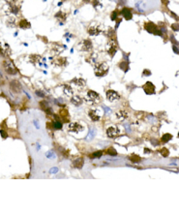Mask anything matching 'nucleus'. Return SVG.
<instances>
[{"label":"nucleus","mask_w":179,"mask_h":215,"mask_svg":"<svg viewBox=\"0 0 179 215\" xmlns=\"http://www.w3.org/2000/svg\"><path fill=\"white\" fill-rule=\"evenodd\" d=\"M68 129L70 132H73V133H79V132H81L83 130V126L80 123H70L68 125Z\"/></svg>","instance_id":"f8f14e48"},{"label":"nucleus","mask_w":179,"mask_h":215,"mask_svg":"<svg viewBox=\"0 0 179 215\" xmlns=\"http://www.w3.org/2000/svg\"><path fill=\"white\" fill-rule=\"evenodd\" d=\"M3 67L5 69V72L9 75L15 76L18 74V70L13 65V63H11V61H3Z\"/></svg>","instance_id":"20e7f679"},{"label":"nucleus","mask_w":179,"mask_h":215,"mask_svg":"<svg viewBox=\"0 0 179 215\" xmlns=\"http://www.w3.org/2000/svg\"><path fill=\"white\" fill-rule=\"evenodd\" d=\"M83 164H84L83 158H77L73 162L74 168H76V169H81L83 167Z\"/></svg>","instance_id":"4be33fe9"},{"label":"nucleus","mask_w":179,"mask_h":215,"mask_svg":"<svg viewBox=\"0 0 179 215\" xmlns=\"http://www.w3.org/2000/svg\"><path fill=\"white\" fill-rule=\"evenodd\" d=\"M10 89H11L14 93L19 94V93H21V91H23V86L20 84V82L16 80V79H14V80H12V82H10Z\"/></svg>","instance_id":"0eeeda50"},{"label":"nucleus","mask_w":179,"mask_h":215,"mask_svg":"<svg viewBox=\"0 0 179 215\" xmlns=\"http://www.w3.org/2000/svg\"><path fill=\"white\" fill-rule=\"evenodd\" d=\"M160 153L162 156H164V157H167L169 156V154H170V151H169V149L166 148V147H163V148L160 150Z\"/></svg>","instance_id":"72a5a7b5"},{"label":"nucleus","mask_w":179,"mask_h":215,"mask_svg":"<svg viewBox=\"0 0 179 215\" xmlns=\"http://www.w3.org/2000/svg\"><path fill=\"white\" fill-rule=\"evenodd\" d=\"M143 90L147 95H152L155 94V85L151 82H145V84L143 85Z\"/></svg>","instance_id":"9b49d317"},{"label":"nucleus","mask_w":179,"mask_h":215,"mask_svg":"<svg viewBox=\"0 0 179 215\" xmlns=\"http://www.w3.org/2000/svg\"><path fill=\"white\" fill-rule=\"evenodd\" d=\"M121 14L126 20H130L133 18V13H132V11L129 8H123L121 11Z\"/></svg>","instance_id":"a211bd4d"},{"label":"nucleus","mask_w":179,"mask_h":215,"mask_svg":"<svg viewBox=\"0 0 179 215\" xmlns=\"http://www.w3.org/2000/svg\"><path fill=\"white\" fill-rule=\"evenodd\" d=\"M117 51H118V46H117L116 40L115 39H110L109 47H108V53L110 55V57H113L115 53L117 52Z\"/></svg>","instance_id":"39448f33"},{"label":"nucleus","mask_w":179,"mask_h":215,"mask_svg":"<svg viewBox=\"0 0 179 215\" xmlns=\"http://www.w3.org/2000/svg\"><path fill=\"white\" fill-rule=\"evenodd\" d=\"M129 159H130V161L132 162V163H135V164H138V163H139V162L141 161V158L138 156V155H136V154H132L130 157H129Z\"/></svg>","instance_id":"bb28decb"},{"label":"nucleus","mask_w":179,"mask_h":215,"mask_svg":"<svg viewBox=\"0 0 179 215\" xmlns=\"http://www.w3.org/2000/svg\"><path fill=\"white\" fill-rule=\"evenodd\" d=\"M47 157H48V158H53V157H54V156H53V152L52 151L48 152V153H47Z\"/></svg>","instance_id":"37998d69"},{"label":"nucleus","mask_w":179,"mask_h":215,"mask_svg":"<svg viewBox=\"0 0 179 215\" xmlns=\"http://www.w3.org/2000/svg\"><path fill=\"white\" fill-rule=\"evenodd\" d=\"M63 92L65 93V95L66 96H73L74 94V91H73V88L71 87L70 85H68V84H63Z\"/></svg>","instance_id":"b1692460"},{"label":"nucleus","mask_w":179,"mask_h":215,"mask_svg":"<svg viewBox=\"0 0 179 215\" xmlns=\"http://www.w3.org/2000/svg\"><path fill=\"white\" fill-rule=\"evenodd\" d=\"M109 67L107 64V62H99V63H95L94 66V73L97 77H102L106 76L107 74L109 73Z\"/></svg>","instance_id":"f257e3e1"},{"label":"nucleus","mask_w":179,"mask_h":215,"mask_svg":"<svg viewBox=\"0 0 179 215\" xmlns=\"http://www.w3.org/2000/svg\"><path fill=\"white\" fill-rule=\"evenodd\" d=\"M19 12V7L15 6V5H11V7L9 8V11L8 13L11 14V15H14V16H16Z\"/></svg>","instance_id":"393cba45"},{"label":"nucleus","mask_w":179,"mask_h":215,"mask_svg":"<svg viewBox=\"0 0 179 215\" xmlns=\"http://www.w3.org/2000/svg\"><path fill=\"white\" fill-rule=\"evenodd\" d=\"M59 114H60V117L62 119V122H69V112H68V110L66 109H61L60 111H59Z\"/></svg>","instance_id":"aec40b11"},{"label":"nucleus","mask_w":179,"mask_h":215,"mask_svg":"<svg viewBox=\"0 0 179 215\" xmlns=\"http://www.w3.org/2000/svg\"><path fill=\"white\" fill-rule=\"evenodd\" d=\"M19 26L21 29H29L31 27V23L27 19H21L19 23Z\"/></svg>","instance_id":"5701e85b"},{"label":"nucleus","mask_w":179,"mask_h":215,"mask_svg":"<svg viewBox=\"0 0 179 215\" xmlns=\"http://www.w3.org/2000/svg\"><path fill=\"white\" fill-rule=\"evenodd\" d=\"M55 19H57L58 22H60V24H64V22H66V19H67V16H66V14L64 13V12H62V11H59V12H57V13L54 15Z\"/></svg>","instance_id":"2eb2a0df"},{"label":"nucleus","mask_w":179,"mask_h":215,"mask_svg":"<svg viewBox=\"0 0 179 215\" xmlns=\"http://www.w3.org/2000/svg\"><path fill=\"white\" fill-rule=\"evenodd\" d=\"M118 13H117V11H113L111 13V17H110V19H111V20H116V19L118 18Z\"/></svg>","instance_id":"4c0bfd02"},{"label":"nucleus","mask_w":179,"mask_h":215,"mask_svg":"<svg viewBox=\"0 0 179 215\" xmlns=\"http://www.w3.org/2000/svg\"><path fill=\"white\" fill-rule=\"evenodd\" d=\"M83 1H86V2H89L90 0H83Z\"/></svg>","instance_id":"3c124183"},{"label":"nucleus","mask_w":179,"mask_h":215,"mask_svg":"<svg viewBox=\"0 0 179 215\" xmlns=\"http://www.w3.org/2000/svg\"><path fill=\"white\" fill-rule=\"evenodd\" d=\"M36 94L38 95V96H40V97H42V98L46 97V93L44 91H42V90H37V91H36Z\"/></svg>","instance_id":"ea45409f"},{"label":"nucleus","mask_w":179,"mask_h":215,"mask_svg":"<svg viewBox=\"0 0 179 215\" xmlns=\"http://www.w3.org/2000/svg\"><path fill=\"white\" fill-rule=\"evenodd\" d=\"M71 103L73 105H75L76 107H79L83 103V99L80 97V95H74L72 99H71Z\"/></svg>","instance_id":"6ab92c4d"},{"label":"nucleus","mask_w":179,"mask_h":215,"mask_svg":"<svg viewBox=\"0 0 179 215\" xmlns=\"http://www.w3.org/2000/svg\"><path fill=\"white\" fill-rule=\"evenodd\" d=\"M52 46H53V47H52V50H53V51H54V53H56V54L61 53L62 51H64L65 50H66V46L58 44V43H54Z\"/></svg>","instance_id":"dca6fc26"},{"label":"nucleus","mask_w":179,"mask_h":215,"mask_svg":"<svg viewBox=\"0 0 179 215\" xmlns=\"http://www.w3.org/2000/svg\"><path fill=\"white\" fill-rule=\"evenodd\" d=\"M92 4L96 9H98V8H102V0H93Z\"/></svg>","instance_id":"2f4dec72"},{"label":"nucleus","mask_w":179,"mask_h":215,"mask_svg":"<svg viewBox=\"0 0 179 215\" xmlns=\"http://www.w3.org/2000/svg\"><path fill=\"white\" fill-rule=\"evenodd\" d=\"M146 76H151L150 70H148V69L143 70V72H142V77H146Z\"/></svg>","instance_id":"58836bf2"},{"label":"nucleus","mask_w":179,"mask_h":215,"mask_svg":"<svg viewBox=\"0 0 179 215\" xmlns=\"http://www.w3.org/2000/svg\"><path fill=\"white\" fill-rule=\"evenodd\" d=\"M106 95H107V99L109 100V102H115V101H118L120 99V95H119L118 92H116L115 90H108L106 92Z\"/></svg>","instance_id":"6e6552de"},{"label":"nucleus","mask_w":179,"mask_h":215,"mask_svg":"<svg viewBox=\"0 0 179 215\" xmlns=\"http://www.w3.org/2000/svg\"><path fill=\"white\" fill-rule=\"evenodd\" d=\"M171 139H172V135L166 133V134H165V135L162 136V138H161V142H163V143H166L167 142H170Z\"/></svg>","instance_id":"cd10ccee"},{"label":"nucleus","mask_w":179,"mask_h":215,"mask_svg":"<svg viewBox=\"0 0 179 215\" xmlns=\"http://www.w3.org/2000/svg\"><path fill=\"white\" fill-rule=\"evenodd\" d=\"M5 1H6L8 4H10V5H15L18 0H5Z\"/></svg>","instance_id":"79ce46f5"},{"label":"nucleus","mask_w":179,"mask_h":215,"mask_svg":"<svg viewBox=\"0 0 179 215\" xmlns=\"http://www.w3.org/2000/svg\"><path fill=\"white\" fill-rule=\"evenodd\" d=\"M102 32V28L99 24H92L88 28V34L90 36H98Z\"/></svg>","instance_id":"1a4fd4ad"},{"label":"nucleus","mask_w":179,"mask_h":215,"mask_svg":"<svg viewBox=\"0 0 179 215\" xmlns=\"http://www.w3.org/2000/svg\"><path fill=\"white\" fill-rule=\"evenodd\" d=\"M119 135V130L117 127L110 126L107 129V136L109 138H116Z\"/></svg>","instance_id":"ddd939ff"},{"label":"nucleus","mask_w":179,"mask_h":215,"mask_svg":"<svg viewBox=\"0 0 179 215\" xmlns=\"http://www.w3.org/2000/svg\"><path fill=\"white\" fill-rule=\"evenodd\" d=\"M0 134H1V136H2L3 139H6L7 137H8V134L5 133V131H4V130H0Z\"/></svg>","instance_id":"a19ab883"},{"label":"nucleus","mask_w":179,"mask_h":215,"mask_svg":"<svg viewBox=\"0 0 179 215\" xmlns=\"http://www.w3.org/2000/svg\"><path fill=\"white\" fill-rule=\"evenodd\" d=\"M144 153H151V150L148 148H144Z\"/></svg>","instance_id":"8fccbe9b"},{"label":"nucleus","mask_w":179,"mask_h":215,"mask_svg":"<svg viewBox=\"0 0 179 215\" xmlns=\"http://www.w3.org/2000/svg\"><path fill=\"white\" fill-rule=\"evenodd\" d=\"M162 3L165 4L166 6H167V5L170 4V0H162Z\"/></svg>","instance_id":"49530a36"},{"label":"nucleus","mask_w":179,"mask_h":215,"mask_svg":"<svg viewBox=\"0 0 179 215\" xmlns=\"http://www.w3.org/2000/svg\"><path fill=\"white\" fill-rule=\"evenodd\" d=\"M93 49V44L91 40L89 39H84L80 42V50L82 51H90Z\"/></svg>","instance_id":"423d86ee"},{"label":"nucleus","mask_w":179,"mask_h":215,"mask_svg":"<svg viewBox=\"0 0 179 215\" xmlns=\"http://www.w3.org/2000/svg\"><path fill=\"white\" fill-rule=\"evenodd\" d=\"M151 142H152V144H153V146H158V144H159V142H157V141H153V139L151 141Z\"/></svg>","instance_id":"09e8293b"},{"label":"nucleus","mask_w":179,"mask_h":215,"mask_svg":"<svg viewBox=\"0 0 179 215\" xmlns=\"http://www.w3.org/2000/svg\"><path fill=\"white\" fill-rule=\"evenodd\" d=\"M52 125H53V129H61L62 128V122H60V120H55L53 123H52Z\"/></svg>","instance_id":"473e14b6"},{"label":"nucleus","mask_w":179,"mask_h":215,"mask_svg":"<svg viewBox=\"0 0 179 215\" xmlns=\"http://www.w3.org/2000/svg\"><path fill=\"white\" fill-rule=\"evenodd\" d=\"M40 59H41V56L38 55V54H31V55H30V61H31L32 63L40 62Z\"/></svg>","instance_id":"c85d7f7f"},{"label":"nucleus","mask_w":179,"mask_h":215,"mask_svg":"<svg viewBox=\"0 0 179 215\" xmlns=\"http://www.w3.org/2000/svg\"><path fill=\"white\" fill-rule=\"evenodd\" d=\"M7 25L10 26V27H15V26H16V24H15V19H9V20L7 22Z\"/></svg>","instance_id":"e433bc0d"},{"label":"nucleus","mask_w":179,"mask_h":215,"mask_svg":"<svg viewBox=\"0 0 179 215\" xmlns=\"http://www.w3.org/2000/svg\"><path fill=\"white\" fill-rule=\"evenodd\" d=\"M54 64L59 67H65L68 64L67 58H66V57H59V58H57V59L54 60Z\"/></svg>","instance_id":"412c9836"},{"label":"nucleus","mask_w":179,"mask_h":215,"mask_svg":"<svg viewBox=\"0 0 179 215\" xmlns=\"http://www.w3.org/2000/svg\"><path fill=\"white\" fill-rule=\"evenodd\" d=\"M96 58H97V56H96V54L95 53H92L91 54V56H90V58L89 59H87V60L89 61L90 63H96V62H95V60H96Z\"/></svg>","instance_id":"c9c22d12"},{"label":"nucleus","mask_w":179,"mask_h":215,"mask_svg":"<svg viewBox=\"0 0 179 215\" xmlns=\"http://www.w3.org/2000/svg\"><path fill=\"white\" fill-rule=\"evenodd\" d=\"M107 153H108V155H110V156H116L117 155V151L113 147H109L107 149Z\"/></svg>","instance_id":"7c9ffc66"},{"label":"nucleus","mask_w":179,"mask_h":215,"mask_svg":"<svg viewBox=\"0 0 179 215\" xmlns=\"http://www.w3.org/2000/svg\"><path fill=\"white\" fill-rule=\"evenodd\" d=\"M57 171H58V169L57 168H52V169H51L49 173H51V174H56Z\"/></svg>","instance_id":"c03bdc74"},{"label":"nucleus","mask_w":179,"mask_h":215,"mask_svg":"<svg viewBox=\"0 0 179 215\" xmlns=\"http://www.w3.org/2000/svg\"><path fill=\"white\" fill-rule=\"evenodd\" d=\"M88 116L90 117V119L92 121H99L100 118H101V112H100V110H97V109H92L90 110L89 112H88Z\"/></svg>","instance_id":"9d476101"},{"label":"nucleus","mask_w":179,"mask_h":215,"mask_svg":"<svg viewBox=\"0 0 179 215\" xmlns=\"http://www.w3.org/2000/svg\"><path fill=\"white\" fill-rule=\"evenodd\" d=\"M94 136H95V130L91 129V130H90L89 134H88V136L86 137V139H87V141H91V139H93Z\"/></svg>","instance_id":"f704fd0d"},{"label":"nucleus","mask_w":179,"mask_h":215,"mask_svg":"<svg viewBox=\"0 0 179 215\" xmlns=\"http://www.w3.org/2000/svg\"><path fill=\"white\" fill-rule=\"evenodd\" d=\"M144 29H145L147 32L152 33V34L162 35V32L160 31V29L158 28V26L155 25L153 22H145V23H144Z\"/></svg>","instance_id":"7ed1b4c3"},{"label":"nucleus","mask_w":179,"mask_h":215,"mask_svg":"<svg viewBox=\"0 0 179 215\" xmlns=\"http://www.w3.org/2000/svg\"><path fill=\"white\" fill-rule=\"evenodd\" d=\"M103 156V151H96V152H93L92 154H90V158H101Z\"/></svg>","instance_id":"c756f323"},{"label":"nucleus","mask_w":179,"mask_h":215,"mask_svg":"<svg viewBox=\"0 0 179 215\" xmlns=\"http://www.w3.org/2000/svg\"><path fill=\"white\" fill-rule=\"evenodd\" d=\"M70 82L73 83V84H75V85L77 86V87H79V88H83L84 86L86 85V82L83 79H81V78H75V79H72Z\"/></svg>","instance_id":"4468645a"},{"label":"nucleus","mask_w":179,"mask_h":215,"mask_svg":"<svg viewBox=\"0 0 179 215\" xmlns=\"http://www.w3.org/2000/svg\"><path fill=\"white\" fill-rule=\"evenodd\" d=\"M102 100L101 96H100L96 91H93V90H88L85 97V101L90 105H96L98 103H100V101Z\"/></svg>","instance_id":"f03ea898"},{"label":"nucleus","mask_w":179,"mask_h":215,"mask_svg":"<svg viewBox=\"0 0 179 215\" xmlns=\"http://www.w3.org/2000/svg\"><path fill=\"white\" fill-rule=\"evenodd\" d=\"M116 117H117V119L120 121H124L126 120L127 118L129 117V114L128 112L126 111H123V110H120V111H116Z\"/></svg>","instance_id":"f3484780"},{"label":"nucleus","mask_w":179,"mask_h":215,"mask_svg":"<svg viewBox=\"0 0 179 215\" xmlns=\"http://www.w3.org/2000/svg\"><path fill=\"white\" fill-rule=\"evenodd\" d=\"M119 68L124 71V72H128L129 69H130V66H129V62L128 61H122L121 63L119 64Z\"/></svg>","instance_id":"a878e982"},{"label":"nucleus","mask_w":179,"mask_h":215,"mask_svg":"<svg viewBox=\"0 0 179 215\" xmlns=\"http://www.w3.org/2000/svg\"><path fill=\"white\" fill-rule=\"evenodd\" d=\"M173 51H174V52H175V53H177L178 54V50H177V47H176L175 45H173Z\"/></svg>","instance_id":"de8ad7c7"},{"label":"nucleus","mask_w":179,"mask_h":215,"mask_svg":"<svg viewBox=\"0 0 179 215\" xmlns=\"http://www.w3.org/2000/svg\"><path fill=\"white\" fill-rule=\"evenodd\" d=\"M171 27H172V29L174 30V31H178V24H177V23H175V24H173V25L171 26Z\"/></svg>","instance_id":"a18cd8bd"}]
</instances>
